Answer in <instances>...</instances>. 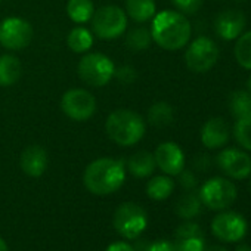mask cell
Returning a JSON list of instances; mask_svg holds the SVG:
<instances>
[{
	"label": "cell",
	"instance_id": "cell-9",
	"mask_svg": "<svg viewBox=\"0 0 251 251\" xmlns=\"http://www.w3.org/2000/svg\"><path fill=\"white\" fill-rule=\"evenodd\" d=\"M61 109L74 121H86L96 112V99L89 90L70 89L61 99Z\"/></svg>",
	"mask_w": 251,
	"mask_h": 251
},
{
	"label": "cell",
	"instance_id": "cell-26",
	"mask_svg": "<svg viewBox=\"0 0 251 251\" xmlns=\"http://www.w3.org/2000/svg\"><path fill=\"white\" fill-rule=\"evenodd\" d=\"M230 112L236 118L251 117V93L248 90H236L229 99Z\"/></svg>",
	"mask_w": 251,
	"mask_h": 251
},
{
	"label": "cell",
	"instance_id": "cell-16",
	"mask_svg": "<svg viewBox=\"0 0 251 251\" xmlns=\"http://www.w3.org/2000/svg\"><path fill=\"white\" fill-rule=\"evenodd\" d=\"M230 138V129L227 123L220 118L214 117L205 121V124L201 129V142L208 150H217L225 147L229 142Z\"/></svg>",
	"mask_w": 251,
	"mask_h": 251
},
{
	"label": "cell",
	"instance_id": "cell-20",
	"mask_svg": "<svg viewBox=\"0 0 251 251\" xmlns=\"http://www.w3.org/2000/svg\"><path fill=\"white\" fill-rule=\"evenodd\" d=\"M126 14L136 23H147L157 14L155 0H126Z\"/></svg>",
	"mask_w": 251,
	"mask_h": 251
},
{
	"label": "cell",
	"instance_id": "cell-21",
	"mask_svg": "<svg viewBox=\"0 0 251 251\" xmlns=\"http://www.w3.org/2000/svg\"><path fill=\"white\" fill-rule=\"evenodd\" d=\"M201 208H202V202H201L200 195L195 194V192H192V191H189L188 194L182 195L177 200L176 207H175V211H176V214L180 219H183V220H192L197 216H200Z\"/></svg>",
	"mask_w": 251,
	"mask_h": 251
},
{
	"label": "cell",
	"instance_id": "cell-11",
	"mask_svg": "<svg viewBox=\"0 0 251 251\" xmlns=\"http://www.w3.org/2000/svg\"><path fill=\"white\" fill-rule=\"evenodd\" d=\"M213 235L222 242H239L247 235V220L236 211H220L211 222Z\"/></svg>",
	"mask_w": 251,
	"mask_h": 251
},
{
	"label": "cell",
	"instance_id": "cell-1",
	"mask_svg": "<svg viewBox=\"0 0 251 251\" xmlns=\"http://www.w3.org/2000/svg\"><path fill=\"white\" fill-rule=\"evenodd\" d=\"M191 33V23L179 11H161L152 18L151 36L161 49L173 52L185 48Z\"/></svg>",
	"mask_w": 251,
	"mask_h": 251
},
{
	"label": "cell",
	"instance_id": "cell-23",
	"mask_svg": "<svg viewBox=\"0 0 251 251\" xmlns=\"http://www.w3.org/2000/svg\"><path fill=\"white\" fill-rule=\"evenodd\" d=\"M175 111L173 106L167 102H155L148 109V121L155 127H167L173 123Z\"/></svg>",
	"mask_w": 251,
	"mask_h": 251
},
{
	"label": "cell",
	"instance_id": "cell-24",
	"mask_svg": "<svg viewBox=\"0 0 251 251\" xmlns=\"http://www.w3.org/2000/svg\"><path fill=\"white\" fill-rule=\"evenodd\" d=\"M67 14L71 21L77 24H84L92 20L95 14V6L92 0H68Z\"/></svg>",
	"mask_w": 251,
	"mask_h": 251
},
{
	"label": "cell",
	"instance_id": "cell-4",
	"mask_svg": "<svg viewBox=\"0 0 251 251\" xmlns=\"http://www.w3.org/2000/svg\"><path fill=\"white\" fill-rule=\"evenodd\" d=\"M112 223L121 236L126 239H136L148 226V214L136 202H124L117 207Z\"/></svg>",
	"mask_w": 251,
	"mask_h": 251
},
{
	"label": "cell",
	"instance_id": "cell-2",
	"mask_svg": "<svg viewBox=\"0 0 251 251\" xmlns=\"http://www.w3.org/2000/svg\"><path fill=\"white\" fill-rule=\"evenodd\" d=\"M126 180L124 163L115 158L92 161L83 175V183L93 195H109L118 191Z\"/></svg>",
	"mask_w": 251,
	"mask_h": 251
},
{
	"label": "cell",
	"instance_id": "cell-17",
	"mask_svg": "<svg viewBox=\"0 0 251 251\" xmlns=\"http://www.w3.org/2000/svg\"><path fill=\"white\" fill-rule=\"evenodd\" d=\"M48 152L40 145H30L21 154V169L30 177H40L48 169Z\"/></svg>",
	"mask_w": 251,
	"mask_h": 251
},
{
	"label": "cell",
	"instance_id": "cell-33",
	"mask_svg": "<svg viewBox=\"0 0 251 251\" xmlns=\"http://www.w3.org/2000/svg\"><path fill=\"white\" fill-rule=\"evenodd\" d=\"M147 251H177L175 242L167 241V239H158L154 242H150Z\"/></svg>",
	"mask_w": 251,
	"mask_h": 251
},
{
	"label": "cell",
	"instance_id": "cell-36",
	"mask_svg": "<svg viewBox=\"0 0 251 251\" xmlns=\"http://www.w3.org/2000/svg\"><path fill=\"white\" fill-rule=\"evenodd\" d=\"M204 251H227V250L222 245H210L208 248H204Z\"/></svg>",
	"mask_w": 251,
	"mask_h": 251
},
{
	"label": "cell",
	"instance_id": "cell-8",
	"mask_svg": "<svg viewBox=\"0 0 251 251\" xmlns=\"http://www.w3.org/2000/svg\"><path fill=\"white\" fill-rule=\"evenodd\" d=\"M219 59V48L208 37H197L185 52L186 67L194 73H207Z\"/></svg>",
	"mask_w": 251,
	"mask_h": 251
},
{
	"label": "cell",
	"instance_id": "cell-37",
	"mask_svg": "<svg viewBox=\"0 0 251 251\" xmlns=\"http://www.w3.org/2000/svg\"><path fill=\"white\" fill-rule=\"evenodd\" d=\"M233 251H251V247L248 244H239V245H236V248Z\"/></svg>",
	"mask_w": 251,
	"mask_h": 251
},
{
	"label": "cell",
	"instance_id": "cell-12",
	"mask_svg": "<svg viewBox=\"0 0 251 251\" xmlns=\"http://www.w3.org/2000/svg\"><path fill=\"white\" fill-rule=\"evenodd\" d=\"M217 167L230 179L242 180L251 175V157L236 148H226L216 157Z\"/></svg>",
	"mask_w": 251,
	"mask_h": 251
},
{
	"label": "cell",
	"instance_id": "cell-7",
	"mask_svg": "<svg viewBox=\"0 0 251 251\" xmlns=\"http://www.w3.org/2000/svg\"><path fill=\"white\" fill-rule=\"evenodd\" d=\"M202 205L214 211H223L229 208L236 197V186L225 177H211L208 179L198 192Z\"/></svg>",
	"mask_w": 251,
	"mask_h": 251
},
{
	"label": "cell",
	"instance_id": "cell-35",
	"mask_svg": "<svg viewBox=\"0 0 251 251\" xmlns=\"http://www.w3.org/2000/svg\"><path fill=\"white\" fill-rule=\"evenodd\" d=\"M105 251H135V248L127 242L117 241V242H112Z\"/></svg>",
	"mask_w": 251,
	"mask_h": 251
},
{
	"label": "cell",
	"instance_id": "cell-19",
	"mask_svg": "<svg viewBox=\"0 0 251 251\" xmlns=\"http://www.w3.org/2000/svg\"><path fill=\"white\" fill-rule=\"evenodd\" d=\"M23 74V65L14 55L0 56V86L9 87L15 84Z\"/></svg>",
	"mask_w": 251,
	"mask_h": 251
},
{
	"label": "cell",
	"instance_id": "cell-25",
	"mask_svg": "<svg viewBox=\"0 0 251 251\" xmlns=\"http://www.w3.org/2000/svg\"><path fill=\"white\" fill-rule=\"evenodd\" d=\"M68 48L75 53H84L93 46V36L84 27H75L68 33L67 37Z\"/></svg>",
	"mask_w": 251,
	"mask_h": 251
},
{
	"label": "cell",
	"instance_id": "cell-38",
	"mask_svg": "<svg viewBox=\"0 0 251 251\" xmlns=\"http://www.w3.org/2000/svg\"><path fill=\"white\" fill-rule=\"evenodd\" d=\"M0 251H9L8 244H6V241L3 238H0Z\"/></svg>",
	"mask_w": 251,
	"mask_h": 251
},
{
	"label": "cell",
	"instance_id": "cell-31",
	"mask_svg": "<svg viewBox=\"0 0 251 251\" xmlns=\"http://www.w3.org/2000/svg\"><path fill=\"white\" fill-rule=\"evenodd\" d=\"M136 75H138L136 74V70L133 67H130V65H123V67H120L118 70L114 71V77L120 83H123V84H130V83H133L136 80Z\"/></svg>",
	"mask_w": 251,
	"mask_h": 251
},
{
	"label": "cell",
	"instance_id": "cell-3",
	"mask_svg": "<svg viewBox=\"0 0 251 251\" xmlns=\"http://www.w3.org/2000/svg\"><path fill=\"white\" fill-rule=\"evenodd\" d=\"M147 130L145 120L136 111L120 108L112 111L105 121V132L108 138L120 147H133Z\"/></svg>",
	"mask_w": 251,
	"mask_h": 251
},
{
	"label": "cell",
	"instance_id": "cell-10",
	"mask_svg": "<svg viewBox=\"0 0 251 251\" xmlns=\"http://www.w3.org/2000/svg\"><path fill=\"white\" fill-rule=\"evenodd\" d=\"M33 27L28 21L9 17L0 23V45L8 50H21L31 43Z\"/></svg>",
	"mask_w": 251,
	"mask_h": 251
},
{
	"label": "cell",
	"instance_id": "cell-32",
	"mask_svg": "<svg viewBox=\"0 0 251 251\" xmlns=\"http://www.w3.org/2000/svg\"><path fill=\"white\" fill-rule=\"evenodd\" d=\"M177 176H179V183H180V186H182L183 189H186V191H194V189L197 188L198 179H197V176L194 175V172H191V170H182Z\"/></svg>",
	"mask_w": 251,
	"mask_h": 251
},
{
	"label": "cell",
	"instance_id": "cell-27",
	"mask_svg": "<svg viewBox=\"0 0 251 251\" xmlns=\"http://www.w3.org/2000/svg\"><path fill=\"white\" fill-rule=\"evenodd\" d=\"M152 42V36H151V30L145 28V27H138L133 28L127 37H126V46H127L130 50L133 52H142L147 50L151 46Z\"/></svg>",
	"mask_w": 251,
	"mask_h": 251
},
{
	"label": "cell",
	"instance_id": "cell-15",
	"mask_svg": "<svg viewBox=\"0 0 251 251\" xmlns=\"http://www.w3.org/2000/svg\"><path fill=\"white\" fill-rule=\"evenodd\" d=\"M175 245L177 251H204L205 236L201 226L195 222H183L175 232Z\"/></svg>",
	"mask_w": 251,
	"mask_h": 251
},
{
	"label": "cell",
	"instance_id": "cell-18",
	"mask_svg": "<svg viewBox=\"0 0 251 251\" xmlns=\"http://www.w3.org/2000/svg\"><path fill=\"white\" fill-rule=\"evenodd\" d=\"M155 157L150 151H138L127 161L129 172L139 179L150 177L155 172Z\"/></svg>",
	"mask_w": 251,
	"mask_h": 251
},
{
	"label": "cell",
	"instance_id": "cell-29",
	"mask_svg": "<svg viewBox=\"0 0 251 251\" xmlns=\"http://www.w3.org/2000/svg\"><path fill=\"white\" fill-rule=\"evenodd\" d=\"M233 135L236 142L247 151H251V117L238 118L233 126Z\"/></svg>",
	"mask_w": 251,
	"mask_h": 251
},
{
	"label": "cell",
	"instance_id": "cell-22",
	"mask_svg": "<svg viewBox=\"0 0 251 251\" xmlns=\"http://www.w3.org/2000/svg\"><path fill=\"white\" fill-rule=\"evenodd\" d=\"M175 191V182L170 176H155L147 185V194L151 200L164 201L167 200Z\"/></svg>",
	"mask_w": 251,
	"mask_h": 251
},
{
	"label": "cell",
	"instance_id": "cell-6",
	"mask_svg": "<svg viewBox=\"0 0 251 251\" xmlns=\"http://www.w3.org/2000/svg\"><path fill=\"white\" fill-rule=\"evenodd\" d=\"M114 62L109 56L93 52L86 53L78 62V75L81 81L92 87H103L114 77Z\"/></svg>",
	"mask_w": 251,
	"mask_h": 251
},
{
	"label": "cell",
	"instance_id": "cell-14",
	"mask_svg": "<svg viewBox=\"0 0 251 251\" xmlns=\"http://www.w3.org/2000/svg\"><path fill=\"white\" fill-rule=\"evenodd\" d=\"M247 20L245 15L238 9H226L220 12L214 20V31L222 40H235L238 39L245 28Z\"/></svg>",
	"mask_w": 251,
	"mask_h": 251
},
{
	"label": "cell",
	"instance_id": "cell-34",
	"mask_svg": "<svg viewBox=\"0 0 251 251\" xmlns=\"http://www.w3.org/2000/svg\"><path fill=\"white\" fill-rule=\"evenodd\" d=\"M194 167H195L197 170H201V172L207 170V169L210 167V158H208L205 154L198 155V157L194 160Z\"/></svg>",
	"mask_w": 251,
	"mask_h": 251
},
{
	"label": "cell",
	"instance_id": "cell-5",
	"mask_svg": "<svg viewBox=\"0 0 251 251\" xmlns=\"http://www.w3.org/2000/svg\"><path fill=\"white\" fill-rule=\"evenodd\" d=\"M90 21L93 33L100 40H114L127 28V14L114 5L102 6L95 11Z\"/></svg>",
	"mask_w": 251,
	"mask_h": 251
},
{
	"label": "cell",
	"instance_id": "cell-39",
	"mask_svg": "<svg viewBox=\"0 0 251 251\" xmlns=\"http://www.w3.org/2000/svg\"><path fill=\"white\" fill-rule=\"evenodd\" d=\"M247 89H248V92L251 93V75H250V78H248V81H247Z\"/></svg>",
	"mask_w": 251,
	"mask_h": 251
},
{
	"label": "cell",
	"instance_id": "cell-30",
	"mask_svg": "<svg viewBox=\"0 0 251 251\" xmlns=\"http://www.w3.org/2000/svg\"><path fill=\"white\" fill-rule=\"evenodd\" d=\"M202 2L204 0H172V3L176 6V9L183 15L197 14L201 9Z\"/></svg>",
	"mask_w": 251,
	"mask_h": 251
},
{
	"label": "cell",
	"instance_id": "cell-28",
	"mask_svg": "<svg viewBox=\"0 0 251 251\" xmlns=\"http://www.w3.org/2000/svg\"><path fill=\"white\" fill-rule=\"evenodd\" d=\"M235 59L245 68L251 70V31L242 33L235 43Z\"/></svg>",
	"mask_w": 251,
	"mask_h": 251
},
{
	"label": "cell",
	"instance_id": "cell-40",
	"mask_svg": "<svg viewBox=\"0 0 251 251\" xmlns=\"http://www.w3.org/2000/svg\"><path fill=\"white\" fill-rule=\"evenodd\" d=\"M250 186H251V183H250Z\"/></svg>",
	"mask_w": 251,
	"mask_h": 251
},
{
	"label": "cell",
	"instance_id": "cell-13",
	"mask_svg": "<svg viewBox=\"0 0 251 251\" xmlns=\"http://www.w3.org/2000/svg\"><path fill=\"white\" fill-rule=\"evenodd\" d=\"M157 167L167 176H177L185 169V154L175 142H163L157 147L155 152Z\"/></svg>",
	"mask_w": 251,
	"mask_h": 251
}]
</instances>
